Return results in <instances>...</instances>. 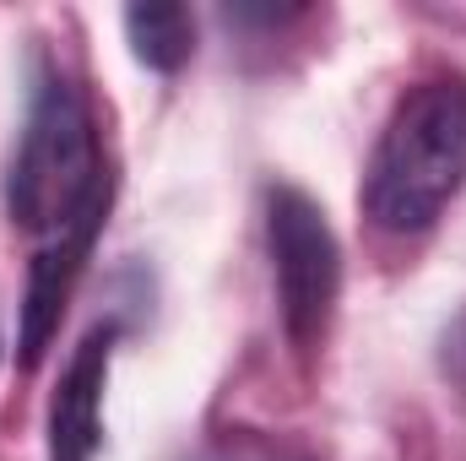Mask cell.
Here are the masks:
<instances>
[{
  "mask_svg": "<svg viewBox=\"0 0 466 461\" xmlns=\"http://www.w3.org/2000/svg\"><path fill=\"white\" fill-rule=\"evenodd\" d=\"M104 212H109V196H98L66 233L44 239V250H38V261H33L27 304H22V364H27V369L44 358L49 337L60 332L66 299H71V288H76V271H82V261H87V250H93V233L104 223Z\"/></svg>",
  "mask_w": 466,
  "mask_h": 461,
  "instance_id": "5",
  "label": "cell"
},
{
  "mask_svg": "<svg viewBox=\"0 0 466 461\" xmlns=\"http://www.w3.org/2000/svg\"><path fill=\"white\" fill-rule=\"evenodd\" d=\"M98 196H109V174H104V158H98L87 104L60 71H44L38 87H33V104H27L16 158H11L5 207H11L16 229L55 239Z\"/></svg>",
  "mask_w": 466,
  "mask_h": 461,
  "instance_id": "2",
  "label": "cell"
},
{
  "mask_svg": "<svg viewBox=\"0 0 466 461\" xmlns=\"http://www.w3.org/2000/svg\"><path fill=\"white\" fill-rule=\"evenodd\" d=\"M271 271H277V304H282V326L293 347H309L326 337L331 326V304L342 288V261H337V233L326 223V212L282 185L271 190Z\"/></svg>",
  "mask_w": 466,
  "mask_h": 461,
  "instance_id": "3",
  "label": "cell"
},
{
  "mask_svg": "<svg viewBox=\"0 0 466 461\" xmlns=\"http://www.w3.org/2000/svg\"><path fill=\"white\" fill-rule=\"evenodd\" d=\"M109 353L115 326L87 332L71 353L55 402H49V461H93L104 440V385H109Z\"/></svg>",
  "mask_w": 466,
  "mask_h": 461,
  "instance_id": "4",
  "label": "cell"
},
{
  "mask_svg": "<svg viewBox=\"0 0 466 461\" xmlns=\"http://www.w3.org/2000/svg\"><path fill=\"white\" fill-rule=\"evenodd\" d=\"M466 185V77L418 82L385 125L369 174L363 212L380 233H423L445 218Z\"/></svg>",
  "mask_w": 466,
  "mask_h": 461,
  "instance_id": "1",
  "label": "cell"
},
{
  "mask_svg": "<svg viewBox=\"0 0 466 461\" xmlns=\"http://www.w3.org/2000/svg\"><path fill=\"white\" fill-rule=\"evenodd\" d=\"M125 38H130L141 66L179 71L190 60V49H196V16L185 5H168V0H147V5L125 11Z\"/></svg>",
  "mask_w": 466,
  "mask_h": 461,
  "instance_id": "6",
  "label": "cell"
}]
</instances>
